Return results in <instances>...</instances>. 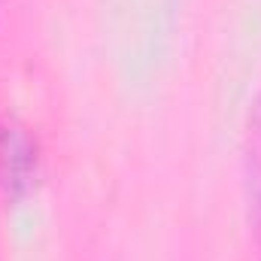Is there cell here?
<instances>
[{"label":"cell","mask_w":261,"mask_h":261,"mask_svg":"<svg viewBox=\"0 0 261 261\" xmlns=\"http://www.w3.org/2000/svg\"><path fill=\"white\" fill-rule=\"evenodd\" d=\"M40 176V146L15 119L0 122V192L9 200L24 197Z\"/></svg>","instance_id":"cell-1"},{"label":"cell","mask_w":261,"mask_h":261,"mask_svg":"<svg viewBox=\"0 0 261 261\" xmlns=\"http://www.w3.org/2000/svg\"><path fill=\"white\" fill-rule=\"evenodd\" d=\"M246 189H249V210L261 243V94L252 103L249 128H246Z\"/></svg>","instance_id":"cell-2"}]
</instances>
